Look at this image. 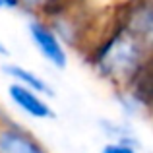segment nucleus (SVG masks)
Wrapping results in <instances>:
<instances>
[{"label":"nucleus","mask_w":153,"mask_h":153,"mask_svg":"<svg viewBox=\"0 0 153 153\" xmlns=\"http://www.w3.org/2000/svg\"><path fill=\"white\" fill-rule=\"evenodd\" d=\"M153 56L122 27H114L95 45L89 56L95 74L108 83L126 87L138 78Z\"/></svg>","instance_id":"nucleus-1"},{"label":"nucleus","mask_w":153,"mask_h":153,"mask_svg":"<svg viewBox=\"0 0 153 153\" xmlns=\"http://www.w3.org/2000/svg\"><path fill=\"white\" fill-rule=\"evenodd\" d=\"M25 31L31 39V45L39 52L43 60L54 70H64L70 64V52L64 41L58 37L54 27L49 23L47 18L31 16L25 23Z\"/></svg>","instance_id":"nucleus-2"},{"label":"nucleus","mask_w":153,"mask_h":153,"mask_svg":"<svg viewBox=\"0 0 153 153\" xmlns=\"http://www.w3.org/2000/svg\"><path fill=\"white\" fill-rule=\"evenodd\" d=\"M118 25L132 35L153 56V6L132 0L120 14Z\"/></svg>","instance_id":"nucleus-3"},{"label":"nucleus","mask_w":153,"mask_h":153,"mask_svg":"<svg viewBox=\"0 0 153 153\" xmlns=\"http://www.w3.org/2000/svg\"><path fill=\"white\" fill-rule=\"evenodd\" d=\"M8 101L12 103V107L18 112H22L25 118L29 120H51L54 118V108L49 101V97H45L43 93L29 89L25 85L10 82L8 83Z\"/></svg>","instance_id":"nucleus-4"},{"label":"nucleus","mask_w":153,"mask_h":153,"mask_svg":"<svg viewBox=\"0 0 153 153\" xmlns=\"http://www.w3.org/2000/svg\"><path fill=\"white\" fill-rule=\"evenodd\" d=\"M0 153H51L43 142L10 118H0Z\"/></svg>","instance_id":"nucleus-5"},{"label":"nucleus","mask_w":153,"mask_h":153,"mask_svg":"<svg viewBox=\"0 0 153 153\" xmlns=\"http://www.w3.org/2000/svg\"><path fill=\"white\" fill-rule=\"evenodd\" d=\"M2 72L10 82L14 83H19V85H25L29 89L37 91V93H43L45 97H54V89L41 74L33 70V68H27L23 64H18V62H6L2 64Z\"/></svg>","instance_id":"nucleus-6"},{"label":"nucleus","mask_w":153,"mask_h":153,"mask_svg":"<svg viewBox=\"0 0 153 153\" xmlns=\"http://www.w3.org/2000/svg\"><path fill=\"white\" fill-rule=\"evenodd\" d=\"M101 128H103V132L111 140H118V142H128V143H136V146H140L138 134L132 130V126H130L128 120L105 118V120H101Z\"/></svg>","instance_id":"nucleus-7"},{"label":"nucleus","mask_w":153,"mask_h":153,"mask_svg":"<svg viewBox=\"0 0 153 153\" xmlns=\"http://www.w3.org/2000/svg\"><path fill=\"white\" fill-rule=\"evenodd\" d=\"M56 8H60V0H19V10L37 18H47Z\"/></svg>","instance_id":"nucleus-8"},{"label":"nucleus","mask_w":153,"mask_h":153,"mask_svg":"<svg viewBox=\"0 0 153 153\" xmlns=\"http://www.w3.org/2000/svg\"><path fill=\"white\" fill-rule=\"evenodd\" d=\"M99 153H142L140 146L128 142H118V140H108L107 143H103Z\"/></svg>","instance_id":"nucleus-9"},{"label":"nucleus","mask_w":153,"mask_h":153,"mask_svg":"<svg viewBox=\"0 0 153 153\" xmlns=\"http://www.w3.org/2000/svg\"><path fill=\"white\" fill-rule=\"evenodd\" d=\"M2 10H19V0H0V12Z\"/></svg>","instance_id":"nucleus-10"},{"label":"nucleus","mask_w":153,"mask_h":153,"mask_svg":"<svg viewBox=\"0 0 153 153\" xmlns=\"http://www.w3.org/2000/svg\"><path fill=\"white\" fill-rule=\"evenodd\" d=\"M0 56H2V58H8V56H10V49H8L2 41H0Z\"/></svg>","instance_id":"nucleus-11"},{"label":"nucleus","mask_w":153,"mask_h":153,"mask_svg":"<svg viewBox=\"0 0 153 153\" xmlns=\"http://www.w3.org/2000/svg\"><path fill=\"white\" fill-rule=\"evenodd\" d=\"M140 2H146V4H151L153 6V0H140Z\"/></svg>","instance_id":"nucleus-12"}]
</instances>
